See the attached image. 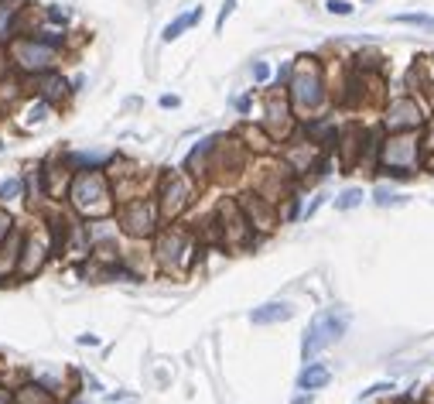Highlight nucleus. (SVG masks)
Returning a JSON list of instances; mask_svg holds the SVG:
<instances>
[{"mask_svg":"<svg viewBox=\"0 0 434 404\" xmlns=\"http://www.w3.org/2000/svg\"><path fill=\"white\" fill-rule=\"evenodd\" d=\"M68 206L82 216V219H106L113 213V189L110 178L92 168V171H75L72 185H68Z\"/></svg>","mask_w":434,"mask_h":404,"instance_id":"obj_1","label":"nucleus"},{"mask_svg":"<svg viewBox=\"0 0 434 404\" xmlns=\"http://www.w3.org/2000/svg\"><path fill=\"white\" fill-rule=\"evenodd\" d=\"M288 99L294 110L301 113H315L325 106L329 93H325V69L318 58L311 55H301L291 69V79H288Z\"/></svg>","mask_w":434,"mask_h":404,"instance_id":"obj_2","label":"nucleus"},{"mask_svg":"<svg viewBox=\"0 0 434 404\" xmlns=\"http://www.w3.org/2000/svg\"><path fill=\"white\" fill-rule=\"evenodd\" d=\"M3 51L10 58V69L17 75H24V79H34V75H44V72L58 69V58H62V48H51L34 31L31 34H17Z\"/></svg>","mask_w":434,"mask_h":404,"instance_id":"obj_3","label":"nucleus"},{"mask_svg":"<svg viewBox=\"0 0 434 404\" xmlns=\"http://www.w3.org/2000/svg\"><path fill=\"white\" fill-rule=\"evenodd\" d=\"M421 137L414 130H404V134H390L380 147V171L394 175V178H404L411 175L418 165H421Z\"/></svg>","mask_w":434,"mask_h":404,"instance_id":"obj_4","label":"nucleus"},{"mask_svg":"<svg viewBox=\"0 0 434 404\" xmlns=\"http://www.w3.org/2000/svg\"><path fill=\"white\" fill-rule=\"evenodd\" d=\"M346 329H349V312H342V309H325L322 316H315V322H311L308 333H305V346H301L305 360H311V357L322 353L325 346L339 343V340L346 336Z\"/></svg>","mask_w":434,"mask_h":404,"instance_id":"obj_5","label":"nucleus"},{"mask_svg":"<svg viewBox=\"0 0 434 404\" xmlns=\"http://www.w3.org/2000/svg\"><path fill=\"white\" fill-rule=\"evenodd\" d=\"M195 199V185L188 171H164L157 182V206L164 219H178Z\"/></svg>","mask_w":434,"mask_h":404,"instance_id":"obj_6","label":"nucleus"},{"mask_svg":"<svg viewBox=\"0 0 434 404\" xmlns=\"http://www.w3.org/2000/svg\"><path fill=\"white\" fill-rule=\"evenodd\" d=\"M116 219H120V230H123L127 237L144 240V237H151V233L157 230L161 206H157V199H144V195H137V199H127V202L120 206Z\"/></svg>","mask_w":434,"mask_h":404,"instance_id":"obj_7","label":"nucleus"},{"mask_svg":"<svg viewBox=\"0 0 434 404\" xmlns=\"http://www.w3.org/2000/svg\"><path fill=\"white\" fill-rule=\"evenodd\" d=\"M154 254H157V261H161L168 271H178V268H185V264L192 261L195 243H192V237H188L181 226H168V230L157 233V247H154Z\"/></svg>","mask_w":434,"mask_h":404,"instance_id":"obj_8","label":"nucleus"},{"mask_svg":"<svg viewBox=\"0 0 434 404\" xmlns=\"http://www.w3.org/2000/svg\"><path fill=\"white\" fill-rule=\"evenodd\" d=\"M264 130H267L270 141H281V137H288L294 130V106H291L288 96L270 93L264 99Z\"/></svg>","mask_w":434,"mask_h":404,"instance_id":"obj_9","label":"nucleus"},{"mask_svg":"<svg viewBox=\"0 0 434 404\" xmlns=\"http://www.w3.org/2000/svg\"><path fill=\"white\" fill-rule=\"evenodd\" d=\"M424 123V110L414 96H397L390 99L387 113H383V127L390 134H404V130H418Z\"/></svg>","mask_w":434,"mask_h":404,"instance_id":"obj_10","label":"nucleus"},{"mask_svg":"<svg viewBox=\"0 0 434 404\" xmlns=\"http://www.w3.org/2000/svg\"><path fill=\"white\" fill-rule=\"evenodd\" d=\"M236 202H240V209H243V216L250 219L253 230H260V233H270V230H274L277 216H274V202H270L267 195H260V192H246V195H240Z\"/></svg>","mask_w":434,"mask_h":404,"instance_id":"obj_11","label":"nucleus"},{"mask_svg":"<svg viewBox=\"0 0 434 404\" xmlns=\"http://www.w3.org/2000/svg\"><path fill=\"white\" fill-rule=\"evenodd\" d=\"M31 82H34V93H38L41 99H48L51 106L65 103V99H68V93H75V89H72V82H68L65 75H58V69H51V72H44V75H34Z\"/></svg>","mask_w":434,"mask_h":404,"instance_id":"obj_12","label":"nucleus"},{"mask_svg":"<svg viewBox=\"0 0 434 404\" xmlns=\"http://www.w3.org/2000/svg\"><path fill=\"white\" fill-rule=\"evenodd\" d=\"M24 0H0V48H7L24 27Z\"/></svg>","mask_w":434,"mask_h":404,"instance_id":"obj_13","label":"nucleus"},{"mask_svg":"<svg viewBox=\"0 0 434 404\" xmlns=\"http://www.w3.org/2000/svg\"><path fill=\"white\" fill-rule=\"evenodd\" d=\"M62 161L72 171H92V168H103V165L116 161V154L113 151H68V154H62Z\"/></svg>","mask_w":434,"mask_h":404,"instance_id":"obj_14","label":"nucleus"},{"mask_svg":"<svg viewBox=\"0 0 434 404\" xmlns=\"http://www.w3.org/2000/svg\"><path fill=\"white\" fill-rule=\"evenodd\" d=\"M219 144V134H212V137H205V141H199L192 151H188V158H185V171L192 175V178H202L205 171H209V165H205V158L212 154V147Z\"/></svg>","mask_w":434,"mask_h":404,"instance_id":"obj_15","label":"nucleus"},{"mask_svg":"<svg viewBox=\"0 0 434 404\" xmlns=\"http://www.w3.org/2000/svg\"><path fill=\"white\" fill-rule=\"evenodd\" d=\"M291 316H294V305H288V302H267V305L250 312V322L253 326H277V322H288Z\"/></svg>","mask_w":434,"mask_h":404,"instance_id":"obj_16","label":"nucleus"},{"mask_svg":"<svg viewBox=\"0 0 434 404\" xmlns=\"http://www.w3.org/2000/svg\"><path fill=\"white\" fill-rule=\"evenodd\" d=\"M44 257H48V247H44L41 240L27 237L24 247H21V264H17V271H21V274H34V271H41Z\"/></svg>","mask_w":434,"mask_h":404,"instance_id":"obj_17","label":"nucleus"},{"mask_svg":"<svg viewBox=\"0 0 434 404\" xmlns=\"http://www.w3.org/2000/svg\"><path fill=\"white\" fill-rule=\"evenodd\" d=\"M202 14H205V7H202V3H195V7L188 10V14H178V17H175V21H171V24H168V27L161 31V41L168 45V41L181 38V31H188V27H195V24L202 21Z\"/></svg>","mask_w":434,"mask_h":404,"instance_id":"obj_18","label":"nucleus"},{"mask_svg":"<svg viewBox=\"0 0 434 404\" xmlns=\"http://www.w3.org/2000/svg\"><path fill=\"white\" fill-rule=\"evenodd\" d=\"M21 247H24V237L17 230H10V237L0 247V274H7V271H14L21 264Z\"/></svg>","mask_w":434,"mask_h":404,"instance_id":"obj_19","label":"nucleus"},{"mask_svg":"<svg viewBox=\"0 0 434 404\" xmlns=\"http://www.w3.org/2000/svg\"><path fill=\"white\" fill-rule=\"evenodd\" d=\"M86 233H89V243H92V247H103V243L116 240V226L106 223V219H96L92 226H86Z\"/></svg>","mask_w":434,"mask_h":404,"instance_id":"obj_20","label":"nucleus"},{"mask_svg":"<svg viewBox=\"0 0 434 404\" xmlns=\"http://www.w3.org/2000/svg\"><path fill=\"white\" fill-rule=\"evenodd\" d=\"M332 381V374L325 370V367H308L301 377H298V384L305 388V391H315V388H325Z\"/></svg>","mask_w":434,"mask_h":404,"instance_id":"obj_21","label":"nucleus"},{"mask_svg":"<svg viewBox=\"0 0 434 404\" xmlns=\"http://www.w3.org/2000/svg\"><path fill=\"white\" fill-rule=\"evenodd\" d=\"M48 113H51V103L38 96V103H31V106L24 110V117H27V127H38V123H44V120H48Z\"/></svg>","mask_w":434,"mask_h":404,"instance_id":"obj_22","label":"nucleus"},{"mask_svg":"<svg viewBox=\"0 0 434 404\" xmlns=\"http://www.w3.org/2000/svg\"><path fill=\"white\" fill-rule=\"evenodd\" d=\"M21 195H24V178L10 175V178L0 182V202H14V199H21Z\"/></svg>","mask_w":434,"mask_h":404,"instance_id":"obj_23","label":"nucleus"},{"mask_svg":"<svg viewBox=\"0 0 434 404\" xmlns=\"http://www.w3.org/2000/svg\"><path fill=\"white\" fill-rule=\"evenodd\" d=\"M44 21H48L51 27H65V24L72 21V10L62 7V3H48V7H44Z\"/></svg>","mask_w":434,"mask_h":404,"instance_id":"obj_24","label":"nucleus"},{"mask_svg":"<svg viewBox=\"0 0 434 404\" xmlns=\"http://www.w3.org/2000/svg\"><path fill=\"white\" fill-rule=\"evenodd\" d=\"M359 202H363V189H346V192L335 199V206H339V209H356Z\"/></svg>","mask_w":434,"mask_h":404,"instance_id":"obj_25","label":"nucleus"},{"mask_svg":"<svg viewBox=\"0 0 434 404\" xmlns=\"http://www.w3.org/2000/svg\"><path fill=\"white\" fill-rule=\"evenodd\" d=\"M390 21H394V24H418V27H428V24H431V14H394Z\"/></svg>","mask_w":434,"mask_h":404,"instance_id":"obj_26","label":"nucleus"},{"mask_svg":"<svg viewBox=\"0 0 434 404\" xmlns=\"http://www.w3.org/2000/svg\"><path fill=\"white\" fill-rule=\"evenodd\" d=\"M17 401L21 404H51V398H44L41 388H24V391L17 394Z\"/></svg>","mask_w":434,"mask_h":404,"instance_id":"obj_27","label":"nucleus"},{"mask_svg":"<svg viewBox=\"0 0 434 404\" xmlns=\"http://www.w3.org/2000/svg\"><path fill=\"white\" fill-rule=\"evenodd\" d=\"M325 10H329V14H335V17H349L356 7H353L349 0H325Z\"/></svg>","mask_w":434,"mask_h":404,"instance_id":"obj_28","label":"nucleus"},{"mask_svg":"<svg viewBox=\"0 0 434 404\" xmlns=\"http://www.w3.org/2000/svg\"><path fill=\"white\" fill-rule=\"evenodd\" d=\"M233 10H236V0H222V7H219V17H216V31H222V27H226V21L233 17Z\"/></svg>","mask_w":434,"mask_h":404,"instance_id":"obj_29","label":"nucleus"},{"mask_svg":"<svg viewBox=\"0 0 434 404\" xmlns=\"http://www.w3.org/2000/svg\"><path fill=\"white\" fill-rule=\"evenodd\" d=\"M10 230H14V219H10V213H7V209H0V243L10 237Z\"/></svg>","mask_w":434,"mask_h":404,"instance_id":"obj_30","label":"nucleus"},{"mask_svg":"<svg viewBox=\"0 0 434 404\" xmlns=\"http://www.w3.org/2000/svg\"><path fill=\"white\" fill-rule=\"evenodd\" d=\"M250 72H253V79H257V82H267V79H270V65H267V62H253V69H250Z\"/></svg>","mask_w":434,"mask_h":404,"instance_id":"obj_31","label":"nucleus"},{"mask_svg":"<svg viewBox=\"0 0 434 404\" xmlns=\"http://www.w3.org/2000/svg\"><path fill=\"white\" fill-rule=\"evenodd\" d=\"M373 195H376V202H380V206H390V202H400V195H394L390 189H376Z\"/></svg>","mask_w":434,"mask_h":404,"instance_id":"obj_32","label":"nucleus"},{"mask_svg":"<svg viewBox=\"0 0 434 404\" xmlns=\"http://www.w3.org/2000/svg\"><path fill=\"white\" fill-rule=\"evenodd\" d=\"M157 103H161V106H164V110H175V106H178V103H181V99H178V96H175V93H164V96H161V99H157Z\"/></svg>","mask_w":434,"mask_h":404,"instance_id":"obj_33","label":"nucleus"},{"mask_svg":"<svg viewBox=\"0 0 434 404\" xmlns=\"http://www.w3.org/2000/svg\"><path fill=\"white\" fill-rule=\"evenodd\" d=\"M233 106H236L240 113H250V106H253V96H240V99H233Z\"/></svg>","mask_w":434,"mask_h":404,"instance_id":"obj_34","label":"nucleus"},{"mask_svg":"<svg viewBox=\"0 0 434 404\" xmlns=\"http://www.w3.org/2000/svg\"><path fill=\"white\" fill-rule=\"evenodd\" d=\"M424 147L434 151V117H431V127H428V137H424Z\"/></svg>","mask_w":434,"mask_h":404,"instance_id":"obj_35","label":"nucleus"},{"mask_svg":"<svg viewBox=\"0 0 434 404\" xmlns=\"http://www.w3.org/2000/svg\"><path fill=\"white\" fill-rule=\"evenodd\" d=\"M79 343H82V346H96L99 340H96V336H79Z\"/></svg>","mask_w":434,"mask_h":404,"instance_id":"obj_36","label":"nucleus"},{"mask_svg":"<svg viewBox=\"0 0 434 404\" xmlns=\"http://www.w3.org/2000/svg\"><path fill=\"white\" fill-rule=\"evenodd\" d=\"M424 165H428V171H434V151L428 154V161H424Z\"/></svg>","mask_w":434,"mask_h":404,"instance_id":"obj_37","label":"nucleus"},{"mask_svg":"<svg viewBox=\"0 0 434 404\" xmlns=\"http://www.w3.org/2000/svg\"><path fill=\"white\" fill-rule=\"evenodd\" d=\"M10 401V394H7V391H0V404H7Z\"/></svg>","mask_w":434,"mask_h":404,"instance_id":"obj_38","label":"nucleus"},{"mask_svg":"<svg viewBox=\"0 0 434 404\" xmlns=\"http://www.w3.org/2000/svg\"><path fill=\"white\" fill-rule=\"evenodd\" d=\"M294 404H311V398H298V401Z\"/></svg>","mask_w":434,"mask_h":404,"instance_id":"obj_39","label":"nucleus"}]
</instances>
